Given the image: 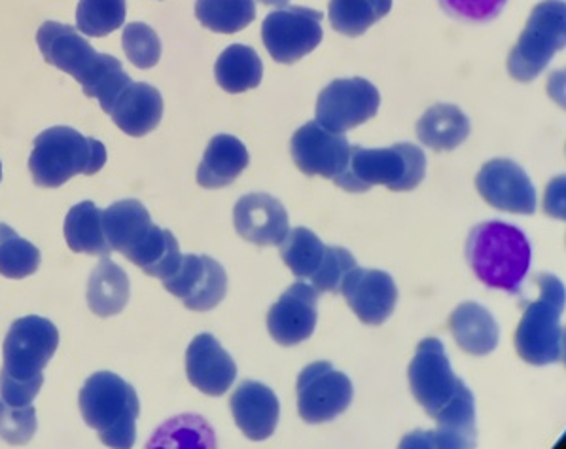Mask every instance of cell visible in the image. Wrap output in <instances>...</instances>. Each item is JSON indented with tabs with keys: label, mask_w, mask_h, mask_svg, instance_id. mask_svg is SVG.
I'll use <instances>...</instances> for the list:
<instances>
[{
	"label": "cell",
	"mask_w": 566,
	"mask_h": 449,
	"mask_svg": "<svg viewBox=\"0 0 566 449\" xmlns=\"http://www.w3.org/2000/svg\"><path fill=\"white\" fill-rule=\"evenodd\" d=\"M408 377L413 397L432 419H438L470 390L461 377L454 376L446 347L438 337L422 340L409 364Z\"/></svg>",
	"instance_id": "8"
},
{
	"label": "cell",
	"mask_w": 566,
	"mask_h": 449,
	"mask_svg": "<svg viewBox=\"0 0 566 449\" xmlns=\"http://www.w3.org/2000/svg\"><path fill=\"white\" fill-rule=\"evenodd\" d=\"M534 281L541 297L525 307L515 331V349L533 366L565 363V284L552 273H541Z\"/></svg>",
	"instance_id": "6"
},
{
	"label": "cell",
	"mask_w": 566,
	"mask_h": 449,
	"mask_svg": "<svg viewBox=\"0 0 566 449\" xmlns=\"http://www.w3.org/2000/svg\"><path fill=\"white\" fill-rule=\"evenodd\" d=\"M126 15V0H80L76 8L80 33L97 39L118 31Z\"/></svg>",
	"instance_id": "36"
},
{
	"label": "cell",
	"mask_w": 566,
	"mask_h": 449,
	"mask_svg": "<svg viewBox=\"0 0 566 449\" xmlns=\"http://www.w3.org/2000/svg\"><path fill=\"white\" fill-rule=\"evenodd\" d=\"M36 44L48 65L71 74L76 82L82 80L92 66L93 60L97 58L95 48L80 34V31L57 21L42 23L36 33Z\"/></svg>",
	"instance_id": "20"
},
{
	"label": "cell",
	"mask_w": 566,
	"mask_h": 449,
	"mask_svg": "<svg viewBox=\"0 0 566 449\" xmlns=\"http://www.w3.org/2000/svg\"><path fill=\"white\" fill-rule=\"evenodd\" d=\"M438 429L432 432H416L411 437L422 438L416 443L419 448H474L478 440V419H475V398L472 390L464 393L457 403L443 411L438 419Z\"/></svg>",
	"instance_id": "25"
},
{
	"label": "cell",
	"mask_w": 566,
	"mask_h": 449,
	"mask_svg": "<svg viewBox=\"0 0 566 449\" xmlns=\"http://www.w3.org/2000/svg\"><path fill=\"white\" fill-rule=\"evenodd\" d=\"M468 135L470 119L454 105H434L422 114L417 124L419 140L438 153H449L459 148L468 139Z\"/></svg>",
	"instance_id": "26"
},
{
	"label": "cell",
	"mask_w": 566,
	"mask_h": 449,
	"mask_svg": "<svg viewBox=\"0 0 566 449\" xmlns=\"http://www.w3.org/2000/svg\"><path fill=\"white\" fill-rule=\"evenodd\" d=\"M467 260L488 289L515 294L531 270L533 249L517 226L489 220L470 231Z\"/></svg>",
	"instance_id": "2"
},
{
	"label": "cell",
	"mask_w": 566,
	"mask_h": 449,
	"mask_svg": "<svg viewBox=\"0 0 566 449\" xmlns=\"http://www.w3.org/2000/svg\"><path fill=\"white\" fill-rule=\"evenodd\" d=\"M132 264L139 265L150 278H171L182 260L180 247L171 231L159 226H151L150 236L140 244L132 257L127 258Z\"/></svg>",
	"instance_id": "31"
},
{
	"label": "cell",
	"mask_w": 566,
	"mask_h": 449,
	"mask_svg": "<svg viewBox=\"0 0 566 449\" xmlns=\"http://www.w3.org/2000/svg\"><path fill=\"white\" fill-rule=\"evenodd\" d=\"M342 292L364 324L379 326L395 313L398 289L387 271L355 268L343 279Z\"/></svg>",
	"instance_id": "15"
},
{
	"label": "cell",
	"mask_w": 566,
	"mask_h": 449,
	"mask_svg": "<svg viewBox=\"0 0 566 449\" xmlns=\"http://www.w3.org/2000/svg\"><path fill=\"white\" fill-rule=\"evenodd\" d=\"M353 384L329 363H313L297 377V411L305 424L334 421L353 403Z\"/></svg>",
	"instance_id": "10"
},
{
	"label": "cell",
	"mask_w": 566,
	"mask_h": 449,
	"mask_svg": "<svg viewBox=\"0 0 566 449\" xmlns=\"http://www.w3.org/2000/svg\"><path fill=\"white\" fill-rule=\"evenodd\" d=\"M233 224L244 241L275 247L289 233V215L283 203L270 194H249L233 209Z\"/></svg>",
	"instance_id": "18"
},
{
	"label": "cell",
	"mask_w": 566,
	"mask_h": 449,
	"mask_svg": "<svg viewBox=\"0 0 566 449\" xmlns=\"http://www.w3.org/2000/svg\"><path fill=\"white\" fill-rule=\"evenodd\" d=\"M106 158L101 140L84 137L73 127H50L34 139L29 171L40 188H60L76 175H97Z\"/></svg>",
	"instance_id": "5"
},
{
	"label": "cell",
	"mask_w": 566,
	"mask_h": 449,
	"mask_svg": "<svg viewBox=\"0 0 566 449\" xmlns=\"http://www.w3.org/2000/svg\"><path fill=\"white\" fill-rule=\"evenodd\" d=\"M440 7L454 20L467 23H488L501 15L507 0H438Z\"/></svg>",
	"instance_id": "41"
},
{
	"label": "cell",
	"mask_w": 566,
	"mask_h": 449,
	"mask_svg": "<svg viewBox=\"0 0 566 449\" xmlns=\"http://www.w3.org/2000/svg\"><path fill=\"white\" fill-rule=\"evenodd\" d=\"M566 44L565 0H542L507 58V73L517 82L538 79Z\"/></svg>",
	"instance_id": "7"
},
{
	"label": "cell",
	"mask_w": 566,
	"mask_h": 449,
	"mask_svg": "<svg viewBox=\"0 0 566 449\" xmlns=\"http://www.w3.org/2000/svg\"><path fill=\"white\" fill-rule=\"evenodd\" d=\"M251 156L247 146L233 135H217L205 150L198 167V182L207 190L233 185L249 167Z\"/></svg>",
	"instance_id": "23"
},
{
	"label": "cell",
	"mask_w": 566,
	"mask_h": 449,
	"mask_svg": "<svg viewBox=\"0 0 566 449\" xmlns=\"http://www.w3.org/2000/svg\"><path fill=\"white\" fill-rule=\"evenodd\" d=\"M165 291L191 311H211L226 297L228 275L211 257L185 254L171 278L164 279Z\"/></svg>",
	"instance_id": "12"
},
{
	"label": "cell",
	"mask_w": 566,
	"mask_h": 449,
	"mask_svg": "<svg viewBox=\"0 0 566 449\" xmlns=\"http://www.w3.org/2000/svg\"><path fill=\"white\" fill-rule=\"evenodd\" d=\"M355 268L356 258L353 257V252L342 247H326L323 264L311 278V284L316 292H339L343 279Z\"/></svg>",
	"instance_id": "39"
},
{
	"label": "cell",
	"mask_w": 566,
	"mask_h": 449,
	"mask_svg": "<svg viewBox=\"0 0 566 449\" xmlns=\"http://www.w3.org/2000/svg\"><path fill=\"white\" fill-rule=\"evenodd\" d=\"M78 403L84 421L97 430L101 442L118 449L135 446L140 403L137 390L126 379L113 372H97L87 377Z\"/></svg>",
	"instance_id": "4"
},
{
	"label": "cell",
	"mask_w": 566,
	"mask_h": 449,
	"mask_svg": "<svg viewBox=\"0 0 566 449\" xmlns=\"http://www.w3.org/2000/svg\"><path fill=\"white\" fill-rule=\"evenodd\" d=\"M42 262L40 251L31 241L20 238L8 224H0V275L25 279L36 273Z\"/></svg>",
	"instance_id": "35"
},
{
	"label": "cell",
	"mask_w": 566,
	"mask_h": 449,
	"mask_svg": "<svg viewBox=\"0 0 566 449\" xmlns=\"http://www.w3.org/2000/svg\"><path fill=\"white\" fill-rule=\"evenodd\" d=\"M78 84L87 97H95L99 101L101 108L111 114L119 95L132 84V76L124 71V66L114 55L97 53Z\"/></svg>",
	"instance_id": "30"
},
{
	"label": "cell",
	"mask_w": 566,
	"mask_h": 449,
	"mask_svg": "<svg viewBox=\"0 0 566 449\" xmlns=\"http://www.w3.org/2000/svg\"><path fill=\"white\" fill-rule=\"evenodd\" d=\"M379 105L381 95L368 80H336L316 100V122L328 132H349L374 118Z\"/></svg>",
	"instance_id": "11"
},
{
	"label": "cell",
	"mask_w": 566,
	"mask_h": 449,
	"mask_svg": "<svg viewBox=\"0 0 566 449\" xmlns=\"http://www.w3.org/2000/svg\"><path fill=\"white\" fill-rule=\"evenodd\" d=\"M214 76L218 86L228 93H244L260 86L264 79V63L256 50L244 44H231L220 53Z\"/></svg>",
	"instance_id": "28"
},
{
	"label": "cell",
	"mask_w": 566,
	"mask_h": 449,
	"mask_svg": "<svg viewBox=\"0 0 566 449\" xmlns=\"http://www.w3.org/2000/svg\"><path fill=\"white\" fill-rule=\"evenodd\" d=\"M36 410L33 406L18 408L0 398V438L12 446H23L36 432Z\"/></svg>",
	"instance_id": "40"
},
{
	"label": "cell",
	"mask_w": 566,
	"mask_h": 449,
	"mask_svg": "<svg viewBox=\"0 0 566 449\" xmlns=\"http://www.w3.org/2000/svg\"><path fill=\"white\" fill-rule=\"evenodd\" d=\"M65 239L73 252H84L92 257H111V244L103 230V211L92 201L74 206L65 219Z\"/></svg>",
	"instance_id": "29"
},
{
	"label": "cell",
	"mask_w": 566,
	"mask_h": 449,
	"mask_svg": "<svg viewBox=\"0 0 566 449\" xmlns=\"http://www.w3.org/2000/svg\"><path fill=\"white\" fill-rule=\"evenodd\" d=\"M326 247L310 228H294L281 243V257L297 279H311L323 264Z\"/></svg>",
	"instance_id": "34"
},
{
	"label": "cell",
	"mask_w": 566,
	"mask_h": 449,
	"mask_svg": "<svg viewBox=\"0 0 566 449\" xmlns=\"http://www.w3.org/2000/svg\"><path fill=\"white\" fill-rule=\"evenodd\" d=\"M392 0H329V23L345 36H360L389 15Z\"/></svg>",
	"instance_id": "32"
},
{
	"label": "cell",
	"mask_w": 566,
	"mask_h": 449,
	"mask_svg": "<svg viewBox=\"0 0 566 449\" xmlns=\"http://www.w3.org/2000/svg\"><path fill=\"white\" fill-rule=\"evenodd\" d=\"M0 180H2V164H0Z\"/></svg>",
	"instance_id": "43"
},
{
	"label": "cell",
	"mask_w": 566,
	"mask_h": 449,
	"mask_svg": "<svg viewBox=\"0 0 566 449\" xmlns=\"http://www.w3.org/2000/svg\"><path fill=\"white\" fill-rule=\"evenodd\" d=\"M323 13L305 7H286L271 12L262 23V40L271 58L292 65L323 42Z\"/></svg>",
	"instance_id": "9"
},
{
	"label": "cell",
	"mask_w": 566,
	"mask_h": 449,
	"mask_svg": "<svg viewBox=\"0 0 566 449\" xmlns=\"http://www.w3.org/2000/svg\"><path fill=\"white\" fill-rule=\"evenodd\" d=\"M156 438H164V446H178V448H212L217 446V438L203 417H177L167 421ZM154 438V440H156Z\"/></svg>",
	"instance_id": "38"
},
{
	"label": "cell",
	"mask_w": 566,
	"mask_h": 449,
	"mask_svg": "<svg viewBox=\"0 0 566 449\" xmlns=\"http://www.w3.org/2000/svg\"><path fill=\"white\" fill-rule=\"evenodd\" d=\"M475 188L489 206L514 215H534L536 190L525 169L512 159L496 158L481 167Z\"/></svg>",
	"instance_id": "13"
},
{
	"label": "cell",
	"mask_w": 566,
	"mask_h": 449,
	"mask_svg": "<svg viewBox=\"0 0 566 449\" xmlns=\"http://www.w3.org/2000/svg\"><path fill=\"white\" fill-rule=\"evenodd\" d=\"M122 44H124L127 60L132 61L137 69H151L158 65L161 58V40L150 25L140 21L129 23L124 29Z\"/></svg>",
	"instance_id": "37"
},
{
	"label": "cell",
	"mask_w": 566,
	"mask_h": 449,
	"mask_svg": "<svg viewBox=\"0 0 566 449\" xmlns=\"http://www.w3.org/2000/svg\"><path fill=\"white\" fill-rule=\"evenodd\" d=\"M196 15L214 33L233 34L251 25L256 4L254 0H196Z\"/></svg>",
	"instance_id": "33"
},
{
	"label": "cell",
	"mask_w": 566,
	"mask_h": 449,
	"mask_svg": "<svg viewBox=\"0 0 566 449\" xmlns=\"http://www.w3.org/2000/svg\"><path fill=\"white\" fill-rule=\"evenodd\" d=\"M260 2H264L268 7H286L290 0H260Z\"/></svg>",
	"instance_id": "42"
},
{
	"label": "cell",
	"mask_w": 566,
	"mask_h": 449,
	"mask_svg": "<svg viewBox=\"0 0 566 449\" xmlns=\"http://www.w3.org/2000/svg\"><path fill=\"white\" fill-rule=\"evenodd\" d=\"M427 175V156L411 143L389 148L350 146L349 161L334 182L345 192L363 194L374 186H387L392 192H411Z\"/></svg>",
	"instance_id": "3"
},
{
	"label": "cell",
	"mask_w": 566,
	"mask_h": 449,
	"mask_svg": "<svg viewBox=\"0 0 566 449\" xmlns=\"http://www.w3.org/2000/svg\"><path fill=\"white\" fill-rule=\"evenodd\" d=\"M60 345V331L44 317L18 319L7 334L0 372V398L10 406H31L44 384V368Z\"/></svg>",
	"instance_id": "1"
},
{
	"label": "cell",
	"mask_w": 566,
	"mask_h": 449,
	"mask_svg": "<svg viewBox=\"0 0 566 449\" xmlns=\"http://www.w3.org/2000/svg\"><path fill=\"white\" fill-rule=\"evenodd\" d=\"M449 328L457 345L474 357L491 355L501 340L493 313L475 302L459 305L449 317Z\"/></svg>",
	"instance_id": "24"
},
{
	"label": "cell",
	"mask_w": 566,
	"mask_h": 449,
	"mask_svg": "<svg viewBox=\"0 0 566 449\" xmlns=\"http://www.w3.org/2000/svg\"><path fill=\"white\" fill-rule=\"evenodd\" d=\"M114 124L129 137H146L164 116V97L146 82H132L119 95L113 113Z\"/></svg>",
	"instance_id": "21"
},
{
	"label": "cell",
	"mask_w": 566,
	"mask_h": 449,
	"mask_svg": "<svg viewBox=\"0 0 566 449\" xmlns=\"http://www.w3.org/2000/svg\"><path fill=\"white\" fill-rule=\"evenodd\" d=\"M230 408L239 430L252 442L268 440L277 429L281 404L268 385L244 379L231 395Z\"/></svg>",
	"instance_id": "19"
},
{
	"label": "cell",
	"mask_w": 566,
	"mask_h": 449,
	"mask_svg": "<svg viewBox=\"0 0 566 449\" xmlns=\"http://www.w3.org/2000/svg\"><path fill=\"white\" fill-rule=\"evenodd\" d=\"M349 150L343 133L328 132L316 119L300 127L290 143L292 159L300 171L332 180L347 166Z\"/></svg>",
	"instance_id": "14"
},
{
	"label": "cell",
	"mask_w": 566,
	"mask_h": 449,
	"mask_svg": "<svg viewBox=\"0 0 566 449\" xmlns=\"http://www.w3.org/2000/svg\"><path fill=\"white\" fill-rule=\"evenodd\" d=\"M318 292L311 284L296 283L271 305L268 331L271 337L284 347L302 344L315 332L318 319Z\"/></svg>",
	"instance_id": "16"
},
{
	"label": "cell",
	"mask_w": 566,
	"mask_h": 449,
	"mask_svg": "<svg viewBox=\"0 0 566 449\" xmlns=\"http://www.w3.org/2000/svg\"><path fill=\"white\" fill-rule=\"evenodd\" d=\"M186 374L203 395L222 397L238 377V364L217 337L199 334L186 351Z\"/></svg>",
	"instance_id": "17"
},
{
	"label": "cell",
	"mask_w": 566,
	"mask_h": 449,
	"mask_svg": "<svg viewBox=\"0 0 566 449\" xmlns=\"http://www.w3.org/2000/svg\"><path fill=\"white\" fill-rule=\"evenodd\" d=\"M150 212L137 199L116 201L103 211V230L113 251L124 257H132L133 252L145 243L151 230Z\"/></svg>",
	"instance_id": "22"
},
{
	"label": "cell",
	"mask_w": 566,
	"mask_h": 449,
	"mask_svg": "<svg viewBox=\"0 0 566 449\" xmlns=\"http://www.w3.org/2000/svg\"><path fill=\"white\" fill-rule=\"evenodd\" d=\"M87 305L99 317H114L129 302V278L111 257L101 260L87 283Z\"/></svg>",
	"instance_id": "27"
}]
</instances>
